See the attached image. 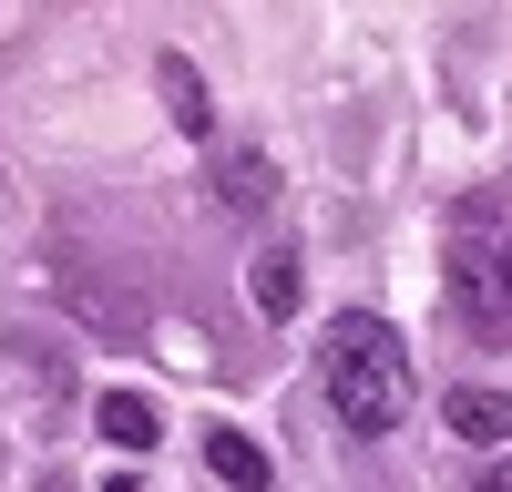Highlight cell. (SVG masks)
Instances as JSON below:
<instances>
[{
  "label": "cell",
  "mask_w": 512,
  "mask_h": 492,
  "mask_svg": "<svg viewBox=\"0 0 512 492\" xmlns=\"http://www.w3.org/2000/svg\"><path fill=\"white\" fill-rule=\"evenodd\" d=\"M318 380H328V410H338L359 441L400 431V421H410V390H420V380H410L400 328H390V318H369V308L328 318V339H318Z\"/></svg>",
  "instance_id": "cell-1"
},
{
  "label": "cell",
  "mask_w": 512,
  "mask_h": 492,
  "mask_svg": "<svg viewBox=\"0 0 512 492\" xmlns=\"http://www.w3.org/2000/svg\"><path fill=\"white\" fill-rule=\"evenodd\" d=\"M451 287H461V308L482 328H512V205H472V216H461Z\"/></svg>",
  "instance_id": "cell-2"
},
{
  "label": "cell",
  "mask_w": 512,
  "mask_h": 492,
  "mask_svg": "<svg viewBox=\"0 0 512 492\" xmlns=\"http://www.w3.org/2000/svg\"><path fill=\"white\" fill-rule=\"evenodd\" d=\"M267 195H277V164L256 154V144L216 154V205H226V216H267Z\"/></svg>",
  "instance_id": "cell-3"
},
{
  "label": "cell",
  "mask_w": 512,
  "mask_h": 492,
  "mask_svg": "<svg viewBox=\"0 0 512 492\" xmlns=\"http://www.w3.org/2000/svg\"><path fill=\"white\" fill-rule=\"evenodd\" d=\"M154 82H164V113H175V134H195V144L216 134V103H205V72H195L185 52H164V62H154Z\"/></svg>",
  "instance_id": "cell-4"
},
{
  "label": "cell",
  "mask_w": 512,
  "mask_h": 492,
  "mask_svg": "<svg viewBox=\"0 0 512 492\" xmlns=\"http://www.w3.org/2000/svg\"><path fill=\"white\" fill-rule=\"evenodd\" d=\"M93 421H103V441H113V451H154V441H164V410H154L144 390H103Z\"/></svg>",
  "instance_id": "cell-5"
},
{
  "label": "cell",
  "mask_w": 512,
  "mask_h": 492,
  "mask_svg": "<svg viewBox=\"0 0 512 492\" xmlns=\"http://www.w3.org/2000/svg\"><path fill=\"white\" fill-rule=\"evenodd\" d=\"M441 421H451L461 441L502 451V441H512V400H502V390H451V400H441Z\"/></svg>",
  "instance_id": "cell-6"
},
{
  "label": "cell",
  "mask_w": 512,
  "mask_h": 492,
  "mask_svg": "<svg viewBox=\"0 0 512 492\" xmlns=\"http://www.w3.org/2000/svg\"><path fill=\"white\" fill-rule=\"evenodd\" d=\"M246 287H256V308H267V318H297V298H308V277H297V246H256Z\"/></svg>",
  "instance_id": "cell-7"
},
{
  "label": "cell",
  "mask_w": 512,
  "mask_h": 492,
  "mask_svg": "<svg viewBox=\"0 0 512 492\" xmlns=\"http://www.w3.org/2000/svg\"><path fill=\"white\" fill-rule=\"evenodd\" d=\"M205 472H216L226 492H267V451H256L246 431H205Z\"/></svg>",
  "instance_id": "cell-8"
},
{
  "label": "cell",
  "mask_w": 512,
  "mask_h": 492,
  "mask_svg": "<svg viewBox=\"0 0 512 492\" xmlns=\"http://www.w3.org/2000/svg\"><path fill=\"white\" fill-rule=\"evenodd\" d=\"M472 492H512V462H492V472H482V482H472Z\"/></svg>",
  "instance_id": "cell-9"
}]
</instances>
